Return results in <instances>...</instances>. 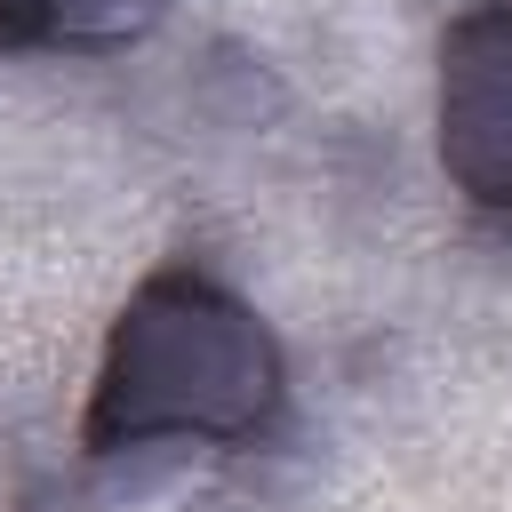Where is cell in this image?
Returning <instances> with one entry per match:
<instances>
[{
  "instance_id": "cell-1",
  "label": "cell",
  "mask_w": 512,
  "mask_h": 512,
  "mask_svg": "<svg viewBox=\"0 0 512 512\" xmlns=\"http://www.w3.org/2000/svg\"><path fill=\"white\" fill-rule=\"evenodd\" d=\"M280 400L288 360L256 320V304H240L224 280L192 264H160L104 336L80 408V448L88 456H128L160 440L248 448L280 424Z\"/></svg>"
},
{
  "instance_id": "cell-2",
  "label": "cell",
  "mask_w": 512,
  "mask_h": 512,
  "mask_svg": "<svg viewBox=\"0 0 512 512\" xmlns=\"http://www.w3.org/2000/svg\"><path fill=\"white\" fill-rule=\"evenodd\" d=\"M432 144L448 184L512 224V0H472L440 32L432 72Z\"/></svg>"
},
{
  "instance_id": "cell-3",
  "label": "cell",
  "mask_w": 512,
  "mask_h": 512,
  "mask_svg": "<svg viewBox=\"0 0 512 512\" xmlns=\"http://www.w3.org/2000/svg\"><path fill=\"white\" fill-rule=\"evenodd\" d=\"M160 16L168 0H0V56H112Z\"/></svg>"
}]
</instances>
